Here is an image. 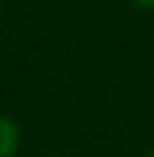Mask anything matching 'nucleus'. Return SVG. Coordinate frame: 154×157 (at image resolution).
Masks as SVG:
<instances>
[{
    "instance_id": "2",
    "label": "nucleus",
    "mask_w": 154,
    "mask_h": 157,
    "mask_svg": "<svg viewBox=\"0 0 154 157\" xmlns=\"http://www.w3.org/2000/svg\"><path fill=\"white\" fill-rule=\"evenodd\" d=\"M137 6H143V9H154V0H134Z\"/></svg>"
},
{
    "instance_id": "1",
    "label": "nucleus",
    "mask_w": 154,
    "mask_h": 157,
    "mask_svg": "<svg viewBox=\"0 0 154 157\" xmlns=\"http://www.w3.org/2000/svg\"><path fill=\"white\" fill-rule=\"evenodd\" d=\"M21 143V131L6 113H0V157H12Z\"/></svg>"
},
{
    "instance_id": "3",
    "label": "nucleus",
    "mask_w": 154,
    "mask_h": 157,
    "mask_svg": "<svg viewBox=\"0 0 154 157\" xmlns=\"http://www.w3.org/2000/svg\"><path fill=\"white\" fill-rule=\"evenodd\" d=\"M148 157H154V151H151V154H148Z\"/></svg>"
}]
</instances>
